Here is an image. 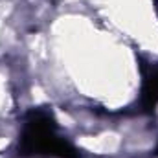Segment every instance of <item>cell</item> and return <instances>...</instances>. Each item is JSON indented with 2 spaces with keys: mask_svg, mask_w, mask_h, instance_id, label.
Wrapping results in <instances>:
<instances>
[{
  "mask_svg": "<svg viewBox=\"0 0 158 158\" xmlns=\"http://www.w3.org/2000/svg\"><path fill=\"white\" fill-rule=\"evenodd\" d=\"M142 105L147 112H151L158 105V66H142Z\"/></svg>",
  "mask_w": 158,
  "mask_h": 158,
  "instance_id": "2",
  "label": "cell"
},
{
  "mask_svg": "<svg viewBox=\"0 0 158 158\" xmlns=\"http://www.w3.org/2000/svg\"><path fill=\"white\" fill-rule=\"evenodd\" d=\"M20 156H52V158H81L79 151L57 134V121L48 109H31L19 140Z\"/></svg>",
  "mask_w": 158,
  "mask_h": 158,
  "instance_id": "1",
  "label": "cell"
},
{
  "mask_svg": "<svg viewBox=\"0 0 158 158\" xmlns=\"http://www.w3.org/2000/svg\"><path fill=\"white\" fill-rule=\"evenodd\" d=\"M156 156H158V147H156Z\"/></svg>",
  "mask_w": 158,
  "mask_h": 158,
  "instance_id": "3",
  "label": "cell"
}]
</instances>
